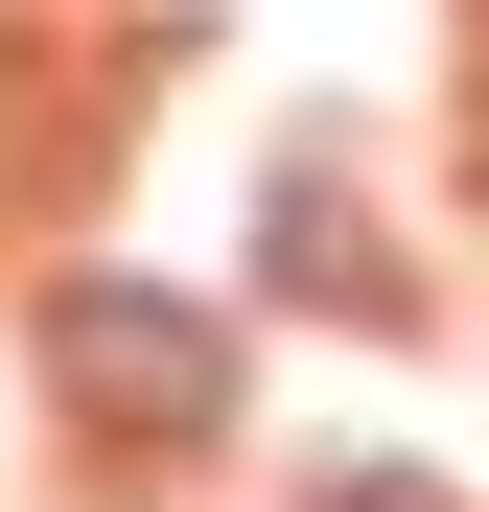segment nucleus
<instances>
[{
    "instance_id": "obj_1",
    "label": "nucleus",
    "mask_w": 489,
    "mask_h": 512,
    "mask_svg": "<svg viewBox=\"0 0 489 512\" xmlns=\"http://www.w3.org/2000/svg\"><path fill=\"white\" fill-rule=\"evenodd\" d=\"M47 350H70V396H94V419H233V326H210V303H117V280H70Z\"/></svg>"
}]
</instances>
